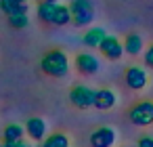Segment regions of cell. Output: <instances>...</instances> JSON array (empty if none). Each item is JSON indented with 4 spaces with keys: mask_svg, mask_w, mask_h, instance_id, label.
<instances>
[{
    "mask_svg": "<svg viewBox=\"0 0 153 147\" xmlns=\"http://www.w3.org/2000/svg\"><path fill=\"white\" fill-rule=\"evenodd\" d=\"M67 23H71L69 7L57 4V11H55V17H53V23H51V25H67Z\"/></svg>",
    "mask_w": 153,
    "mask_h": 147,
    "instance_id": "obj_15",
    "label": "cell"
},
{
    "mask_svg": "<svg viewBox=\"0 0 153 147\" xmlns=\"http://www.w3.org/2000/svg\"><path fill=\"white\" fill-rule=\"evenodd\" d=\"M115 101H117V97H115L113 90H109V88H101V90H94V105H92V107L107 111V109H111V107L115 105Z\"/></svg>",
    "mask_w": 153,
    "mask_h": 147,
    "instance_id": "obj_9",
    "label": "cell"
},
{
    "mask_svg": "<svg viewBox=\"0 0 153 147\" xmlns=\"http://www.w3.org/2000/svg\"><path fill=\"white\" fill-rule=\"evenodd\" d=\"M23 134H25V128L19 126V124H9L2 130V139L4 141H17V139H23Z\"/></svg>",
    "mask_w": 153,
    "mask_h": 147,
    "instance_id": "obj_16",
    "label": "cell"
},
{
    "mask_svg": "<svg viewBox=\"0 0 153 147\" xmlns=\"http://www.w3.org/2000/svg\"><path fill=\"white\" fill-rule=\"evenodd\" d=\"M124 78H126V86H128V88H132V90H140V88H145V86H147V82H149L147 72H145L143 67H138V65L128 67Z\"/></svg>",
    "mask_w": 153,
    "mask_h": 147,
    "instance_id": "obj_6",
    "label": "cell"
},
{
    "mask_svg": "<svg viewBox=\"0 0 153 147\" xmlns=\"http://www.w3.org/2000/svg\"><path fill=\"white\" fill-rule=\"evenodd\" d=\"M115 143V130L109 126H101L90 134V145L92 147H111Z\"/></svg>",
    "mask_w": 153,
    "mask_h": 147,
    "instance_id": "obj_7",
    "label": "cell"
},
{
    "mask_svg": "<svg viewBox=\"0 0 153 147\" xmlns=\"http://www.w3.org/2000/svg\"><path fill=\"white\" fill-rule=\"evenodd\" d=\"M145 65H147V67H153V44H151V49L145 53Z\"/></svg>",
    "mask_w": 153,
    "mask_h": 147,
    "instance_id": "obj_20",
    "label": "cell"
},
{
    "mask_svg": "<svg viewBox=\"0 0 153 147\" xmlns=\"http://www.w3.org/2000/svg\"><path fill=\"white\" fill-rule=\"evenodd\" d=\"M76 67H78L80 74L92 76V74L99 72V59H97L94 55H90V53H80V55L76 57Z\"/></svg>",
    "mask_w": 153,
    "mask_h": 147,
    "instance_id": "obj_8",
    "label": "cell"
},
{
    "mask_svg": "<svg viewBox=\"0 0 153 147\" xmlns=\"http://www.w3.org/2000/svg\"><path fill=\"white\" fill-rule=\"evenodd\" d=\"M99 49H101V55H103L105 59H109V61H117V59L124 55V44H122L117 38H113V36H105V38L101 40Z\"/></svg>",
    "mask_w": 153,
    "mask_h": 147,
    "instance_id": "obj_5",
    "label": "cell"
},
{
    "mask_svg": "<svg viewBox=\"0 0 153 147\" xmlns=\"http://www.w3.org/2000/svg\"><path fill=\"white\" fill-rule=\"evenodd\" d=\"M0 147H4V145H0Z\"/></svg>",
    "mask_w": 153,
    "mask_h": 147,
    "instance_id": "obj_23",
    "label": "cell"
},
{
    "mask_svg": "<svg viewBox=\"0 0 153 147\" xmlns=\"http://www.w3.org/2000/svg\"><path fill=\"white\" fill-rule=\"evenodd\" d=\"M15 2H17V4H21V2H27V0H15Z\"/></svg>",
    "mask_w": 153,
    "mask_h": 147,
    "instance_id": "obj_22",
    "label": "cell"
},
{
    "mask_svg": "<svg viewBox=\"0 0 153 147\" xmlns=\"http://www.w3.org/2000/svg\"><path fill=\"white\" fill-rule=\"evenodd\" d=\"M69 101L74 107L78 109H88L94 105V90L90 86H84V84H78L69 90Z\"/></svg>",
    "mask_w": 153,
    "mask_h": 147,
    "instance_id": "obj_3",
    "label": "cell"
},
{
    "mask_svg": "<svg viewBox=\"0 0 153 147\" xmlns=\"http://www.w3.org/2000/svg\"><path fill=\"white\" fill-rule=\"evenodd\" d=\"M25 132L34 141H44V137H46V122L42 118H30L27 124H25Z\"/></svg>",
    "mask_w": 153,
    "mask_h": 147,
    "instance_id": "obj_10",
    "label": "cell"
},
{
    "mask_svg": "<svg viewBox=\"0 0 153 147\" xmlns=\"http://www.w3.org/2000/svg\"><path fill=\"white\" fill-rule=\"evenodd\" d=\"M69 13H71V23L76 28H84L94 19V7L90 0H71Z\"/></svg>",
    "mask_w": 153,
    "mask_h": 147,
    "instance_id": "obj_2",
    "label": "cell"
},
{
    "mask_svg": "<svg viewBox=\"0 0 153 147\" xmlns=\"http://www.w3.org/2000/svg\"><path fill=\"white\" fill-rule=\"evenodd\" d=\"M7 17H9V25L15 30H23L25 25H30L27 13H15V15H7Z\"/></svg>",
    "mask_w": 153,
    "mask_h": 147,
    "instance_id": "obj_17",
    "label": "cell"
},
{
    "mask_svg": "<svg viewBox=\"0 0 153 147\" xmlns=\"http://www.w3.org/2000/svg\"><path fill=\"white\" fill-rule=\"evenodd\" d=\"M69 137L63 134V132H53L51 137H44V143L42 147H69Z\"/></svg>",
    "mask_w": 153,
    "mask_h": 147,
    "instance_id": "obj_14",
    "label": "cell"
},
{
    "mask_svg": "<svg viewBox=\"0 0 153 147\" xmlns=\"http://www.w3.org/2000/svg\"><path fill=\"white\" fill-rule=\"evenodd\" d=\"M4 147H30V143H25L23 139H17V141H4Z\"/></svg>",
    "mask_w": 153,
    "mask_h": 147,
    "instance_id": "obj_18",
    "label": "cell"
},
{
    "mask_svg": "<svg viewBox=\"0 0 153 147\" xmlns=\"http://www.w3.org/2000/svg\"><path fill=\"white\" fill-rule=\"evenodd\" d=\"M136 147H153V137H140Z\"/></svg>",
    "mask_w": 153,
    "mask_h": 147,
    "instance_id": "obj_19",
    "label": "cell"
},
{
    "mask_svg": "<svg viewBox=\"0 0 153 147\" xmlns=\"http://www.w3.org/2000/svg\"><path fill=\"white\" fill-rule=\"evenodd\" d=\"M42 2H59V0H42Z\"/></svg>",
    "mask_w": 153,
    "mask_h": 147,
    "instance_id": "obj_21",
    "label": "cell"
},
{
    "mask_svg": "<svg viewBox=\"0 0 153 147\" xmlns=\"http://www.w3.org/2000/svg\"><path fill=\"white\" fill-rule=\"evenodd\" d=\"M105 36H107L105 28H90V30L84 34V44L90 46V49H99V44H101V40H103Z\"/></svg>",
    "mask_w": 153,
    "mask_h": 147,
    "instance_id": "obj_11",
    "label": "cell"
},
{
    "mask_svg": "<svg viewBox=\"0 0 153 147\" xmlns=\"http://www.w3.org/2000/svg\"><path fill=\"white\" fill-rule=\"evenodd\" d=\"M128 118L136 126H149V124H153V101H140V103H136L130 109Z\"/></svg>",
    "mask_w": 153,
    "mask_h": 147,
    "instance_id": "obj_4",
    "label": "cell"
},
{
    "mask_svg": "<svg viewBox=\"0 0 153 147\" xmlns=\"http://www.w3.org/2000/svg\"><path fill=\"white\" fill-rule=\"evenodd\" d=\"M40 67H42V72H44L46 76L63 78V76H67V72H69V59H67V55H65L63 51L53 49V51H48V53L42 57Z\"/></svg>",
    "mask_w": 153,
    "mask_h": 147,
    "instance_id": "obj_1",
    "label": "cell"
},
{
    "mask_svg": "<svg viewBox=\"0 0 153 147\" xmlns=\"http://www.w3.org/2000/svg\"><path fill=\"white\" fill-rule=\"evenodd\" d=\"M55 11H57V2H42V0H40V4H38V19L44 21V23H53Z\"/></svg>",
    "mask_w": 153,
    "mask_h": 147,
    "instance_id": "obj_13",
    "label": "cell"
},
{
    "mask_svg": "<svg viewBox=\"0 0 153 147\" xmlns=\"http://www.w3.org/2000/svg\"><path fill=\"white\" fill-rule=\"evenodd\" d=\"M122 44H124V53H128V55H132V57L140 55V51H143V38H140L138 34H130Z\"/></svg>",
    "mask_w": 153,
    "mask_h": 147,
    "instance_id": "obj_12",
    "label": "cell"
}]
</instances>
